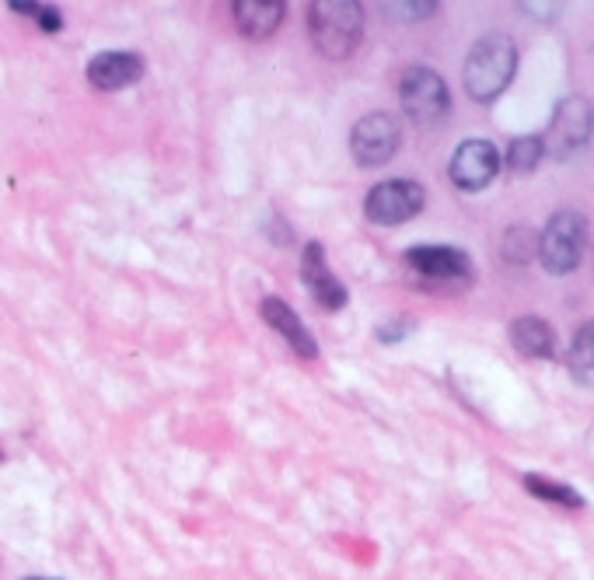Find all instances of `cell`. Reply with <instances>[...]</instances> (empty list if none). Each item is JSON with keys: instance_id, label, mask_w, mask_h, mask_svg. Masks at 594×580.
Here are the masks:
<instances>
[{"instance_id": "4fadbf2b", "label": "cell", "mask_w": 594, "mask_h": 580, "mask_svg": "<svg viewBox=\"0 0 594 580\" xmlns=\"http://www.w3.org/2000/svg\"><path fill=\"white\" fill-rule=\"evenodd\" d=\"M287 18L284 0H238L235 4V25L245 39H270Z\"/></svg>"}, {"instance_id": "2e32d148", "label": "cell", "mask_w": 594, "mask_h": 580, "mask_svg": "<svg viewBox=\"0 0 594 580\" xmlns=\"http://www.w3.org/2000/svg\"><path fill=\"white\" fill-rule=\"evenodd\" d=\"M525 486H528V493L532 497H539V500H546V504H556V507H563V511H581L584 507V497L574 490V486H567V483H556V479H546V476H525Z\"/></svg>"}, {"instance_id": "277c9868", "label": "cell", "mask_w": 594, "mask_h": 580, "mask_svg": "<svg viewBox=\"0 0 594 580\" xmlns=\"http://www.w3.org/2000/svg\"><path fill=\"white\" fill-rule=\"evenodd\" d=\"M399 98L416 126H437L451 109L448 88H444L441 74H434L430 67H409L399 81Z\"/></svg>"}, {"instance_id": "ba28073f", "label": "cell", "mask_w": 594, "mask_h": 580, "mask_svg": "<svg viewBox=\"0 0 594 580\" xmlns=\"http://www.w3.org/2000/svg\"><path fill=\"white\" fill-rule=\"evenodd\" d=\"M497 172H500V154L490 140H465V144H458L455 158L448 165L451 182L458 189H465V193L486 189L497 179Z\"/></svg>"}, {"instance_id": "6da1fadb", "label": "cell", "mask_w": 594, "mask_h": 580, "mask_svg": "<svg viewBox=\"0 0 594 580\" xmlns=\"http://www.w3.org/2000/svg\"><path fill=\"white\" fill-rule=\"evenodd\" d=\"M308 32L325 60H346L360 46L364 11L353 0H318L308 7Z\"/></svg>"}, {"instance_id": "7a4b0ae2", "label": "cell", "mask_w": 594, "mask_h": 580, "mask_svg": "<svg viewBox=\"0 0 594 580\" xmlns=\"http://www.w3.org/2000/svg\"><path fill=\"white\" fill-rule=\"evenodd\" d=\"M514 67H518V49L511 35H486L465 60V91L476 102H493L511 84Z\"/></svg>"}, {"instance_id": "d6986e66", "label": "cell", "mask_w": 594, "mask_h": 580, "mask_svg": "<svg viewBox=\"0 0 594 580\" xmlns=\"http://www.w3.org/2000/svg\"><path fill=\"white\" fill-rule=\"evenodd\" d=\"M413 332V318H395V322H385L378 329V339L381 343H399L402 336H409Z\"/></svg>"}, {"instance_id": "9a60e30c", "label": "cell", "mask_w": 594, "mask_h": 580, "mask_svg": "<svg viewBox=\"0 0 594 580\" xmlns=\"http://www.w3.org/2000/svg\"><path fill=\"white\" fill-rule=\"evenodd\" d=\"M570 374L574 381H581L584 388H594V322H584L577 329L574 343H570Z\"/></svg>"}, {"instance_id": "8fae6325", "label": "cell", "mask_w": 594, "mask_h": 580, "mask_svg": "<svg viewBox=\"0 0 594 580\" xmlns=\"http://www.w3.org/2000/svg\"><path fill=\"white\" fill-rule=\"evenodd\" d=\"M259 311H263L266 325H270L277 336L287 339V346H291L297 357H304V360H315L318 357L315 336H311L308 325L301 322V315H297V311L284 301V297H266L263 308H259Z\"/></svg>"}, {"instance_id": "ffe728a7", "label": "cell", "mask_w": 594, "mask_h": 580, "mask_svg": "<svg viewBox=\"0 0 594 580\" xmlns=\"http://www.w3.org/2000/svg\"><path fill=\"white\" fill-rule=\"evenodd\" d=\"M385 11L409 14V21H416V18H427V14H434L437 4H385Z\"/></svg>"}, {"instance_id": "3957f363", "label": "cell", "mask_w": 594, "mask_h": 580, "mask_svg": "<svg viewBox=\"0 0 594 580\" xmlns=\"http://www.w3.org/2000/svg\"><path fill=\"white\" fill-rule=\"evenodd\" d=\"M584 238H588V221H584L581 210H560V214H553L539 238L542 266L549 273H556V277L574 273L577 263H581Z\"/></svg>"}, {"instance_id": "e0dca14e", "label": "cell", "mask_w": 594, "mask_h": 580, "mask_svg": "<svg viewBox=\"0 0 594 580\" xmlns=\"http://www.w3.org/2000/svg\"><path fill=\"white\" fill-rule=\"evenodd\" d=\"M542 158H546V144H542V137H518L511 144V151H507V168H511L514 175H528L539 168Z\"/></svg>"}, {"instance_id": "7402d4cb", "label": "cell", "mask_w": 594, "mask_h": 580, "mask_svg": "<svg viewBox=\"0 0 594 580\" xmlns=\"http://www.w3.org/2000/svg\"><path fill=\"white\" fill-rule=\"evenodd\" d=\"M28 580H42V577H28Z\"/></svg>"}, {"instance_id": "603a6c76", "label": "cell", "mask_w": 594, "mask_h": 580, "mask_svg": "<svg viewBox=\"0 0 594 580\" xmlns=\"http://www.w3.org/2000/svg\"><path fill=\"white\" fill-rule=\"evenodd\" d=\"M0 462H4V455H0Z\"/></svg>"}, {"instance_id": "9c48e42d", "label": "cell", "mask_w": 594, "mask_h": 580, "mask_svg": "<svg viewBox=\"0 0 594 580\" xmlns=\"http://www.w3.org/2000/svg\"><path fill=\"white\" fill-rule=\"evenodd\" d=\"M301 280H304V287L311 290V297L318 301V308L339 311V308H346V301H350L346 287L339 284L336 277H332L329 263H325V249H322L318 242H308V245H304V256H301Z\"/></svg>"}, {"instance_id": "7c38bea8", "label": "cell", "mask_w": 594, "mask_h": 580, "mask_svg": "<svg viewBox=\"0 0 594 580\" xmlns=\"http://www.w3.org/2000/svg\"><path fill=\"white\" fill-rule=\"evenodd\" d=\"M84 74L98 91H123L144 77V60L137 53H98Z\"/></svg>"}, {"instance_id": "8992f818", "label": "cell", "mask_w": 594, "mask_h": 580, "mask_svg": "<svg viewBox=\"0 0 594 580\" xmlns=\"http://www.w3.org/2000/svg\"><path fill=\"white\" fill-rule=\"evenodd\" d=\"M399 144H402L399 123L388 112H371L350 133V154L360 168H378L385 161H392Z\"/></svg>"}, {"instance_id": "5b68a950", "label": "cell", "mask_w": 594, "mask_h": 580, "mask_svg": "<svg viewBox=\"0 0 594 580\" xmlns=\"http://www.w3.org/2000/svg\"><path fill=\"white\" fill-rule=\"evenodd\" d=\"M427 203V193H423L420 182L413 179H388L378 182V186L367 193L364 200V214L371 224H381V228H395V224L413 221L416 214Z\"/></svg>"}, {"instance_id": "30bf717a", "label": "cell", "mask_w": 594, "mask_h": 580, "mask_svg": "<svg viewBox=\"0 0 594 580\" xmlns=\"http://www.w3.org/2000/svg\"><path fill=\"white\" fill-rule=\"evenodd\" d=\"M406 263L427 280H465L472 273V259L448 245H416L406 252Z\"/></svg>"}, {"instance_id": "44dd1931", "label": "cell", "mask_w": 594, "mask_h": 580, "mask_svg": "<svg viewBox=\"0 0 594 580\" xmlns=\"http://www.w3.org/2000/svg\"><path fill=\"white\" fill-rule=\"evenodd\" d=\"M35 21H39L46 32H60V28H63L60 11H56V7H46V4H39V11H35Z\"/></svg>"}, {"instance_id": "ac0fdd59", "label": "cell", "mask_w": 594, "mask_h": 580, "mask_svg": "<svg viewBox=\"0 0 594 580\" xmlns=\"http://www.w3.org/2000/svg\"><path fill=\"white\" fill-rule=\"evenodd\" d=\"M539 252V238L532 228H511L504 238V256L507 263H528V259Z\"/></svg>"}, {"instance_id": "5bb4252c", "label": "cell", "mask_w": 594, "mask_h": 580, "mask_svg": "<svg viewBox=\"0 0 594 580\" xmlns=\"http://www.w3.org/2000/svg\"><path fill=\"white\" fill-rule=\"evenodd\" d=\"M511 343L535 360L556 357V332L549 329V322H542V318H535V315L514 318L511 322Z\"/></svg>"}, {"instance_id": "52a82bcc", "label": "cell", "mask_w": 594, "mask_h": 580, "mask_svg": "<svg viewBox=\"0 0 594 580\" xmlns=\"http://www.w3.org/2000/svg\"><path fill=\"white\" fill-rule=\"evenodd\" d=\"M591 126H594L591 105L584 98H567L553 112V123H549V133L542 137V144H546V151L556 161H567L570 154H577L591 140Z\"/></svg>"}]
</instances>
